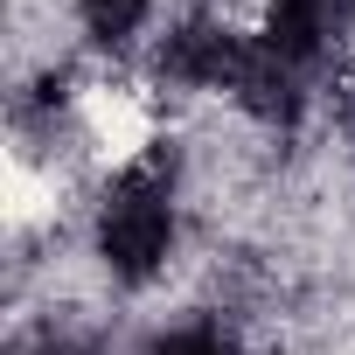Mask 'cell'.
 I'll use <instances>...</instances> for the list:
<instances>
[{"label":"cell","instance_id":"8992f818","mask_svg":"<svg viewBox=\"0 0 355 355\" xmlns=\"http://www.w3.org/2000/svg\"><path fill=\"white\" fill-rule=\"evenodd\" d=\"M348 21H355V0H348Z\"/></svg>","mask_w":355,"mask_h":355},{"label":"cell","instance_id":"5b68a950","mask_svg":"<svg viewBox=\"0 0 355 355\" xmlns=\"http://www.w3.org/2000/svg\"><path fill=\"white\" fill-rule=\"evenodd\" d=\"M77 15L98 42H125L139 21H146V0H77Z\"/></svg>","mask_w":355,"mask_h":355},{"label":"cell","instance_id":"6da1fadb","mask_svg":"<svg viewBox=\"0 0 355 355\" xmlns=\"http://www.w3.org/2000/svg\"><path fill=\"white\" fill-rule=\"evenodd\" d=\"M174 251V174L160 160H125L112 174V189L98 202V258L112 265V279L146 286Z\"/></svg>","mask_w":355,"mask_h":355},{"label":"cell","instance_id":"3957f363","mask_svg":"<svg viewBox=\"0 0 355 355\" xmlns=\"http://www.w3.org/2000/svg\"><path fill=\"white\" fill-rule=\"evenodd\" d=\"M160 70L174 84H189V91H244V70H251V42L216 28V21H189V28H174L167 49H160Z\"/></svg>","mask_w":355,"mask_h":355},{"label":"cell","instance_id":"52a82bcc","mask_svg":"<svg viewBox=\"0 0 355 355\" xmlns=\"http://www.w3.org/2000/svg\"><path fill=\"white\" fill-rule=\"evenodd\" d=\"M42 355H56V348H42Z\"/></svg>","mask_w":355,"mask_h":355},{"label":"cell","instance_id":"7a4b0ae2","mask_svg":"<svg viewBox=\"0 0 355 355\" xmlns=\"http://www.w3.org/2000/svg\"><path fill=\"white\" fill-rule=\"evenodd\" d=\"M341 21H348V0H272V8H265V28H258V49L306 84V77L327 63Z\"/></svg>","mask_w":355,"mask_h":355},{"label":"cell","instance_id":"277c9868","mask_svg":"<svg viewBox=\"0 0 355 355\" xmlns=\"http://www.w3.org/2000/svg\"><path fill=\"white\" fill-rule=\"evenodd\" d=\"M153 355H244V348H237V334H230L223 320L196 313V320L160 327V334H153Z\"/></svg>","mask_w":355,"mask_h":355}]
</instances>
